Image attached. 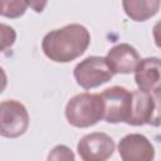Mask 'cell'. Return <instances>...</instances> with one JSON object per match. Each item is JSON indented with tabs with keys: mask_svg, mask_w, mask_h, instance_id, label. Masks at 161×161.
Wrapping results in <instances>:
<instances>
[{
	"mask_svg": "<svg viewBox=\"0 0 161 161\" xmlns=\"http://www.w3.org/2000/svg\"><path fill=\"white\" fill-rule=\"evenodd\" d=\"M6 86H8V77H6L5 70L0 67V93H3L5 91Z\"/></svg>",
	"mask_w": 161,
	"mask_h": 161,
	"instance_id": "cell-15",
	"label": "cell"
},
{
	"mask_svg": "<svg viewBox=\"0 0 161 161\" xmlns=\"http://www.w3.org/2000/svg\"><path fill=\"white\" fill-rule=\"evenodd\" d=\"M103 104V117L108 123H127L132 103V92L121 86H112L99 93Z\"/></svg>",
	"mask_w": 161,
	"mask_h": 161,
	"instance_id": "cell-3",
	"label": "cell"
},
{
	"mask_svg": "<svg viewBox=\"0 0 161 161\" xmlns=\"http://www.w3.org/2000/svg\"><path fill=\"white\" fill-rule=\"evenodd\" d=\"M116 145L111 136L104 132H92L83 136L77 151L83 161H107L114 152Z\"/></svg>",
	"mask_w": 161,
	"mask_h": 161,
	"instance_id": "cell-7",
	"label": "cell"
},
{
	"mask_svg": "<svg viewBox=\"0 0 161 161\" xmlns=\"http://www.w3.org/2000/svg\"><path fill=\"white\" fill-rule=\"evenodd\" d=\"M158 109H160V93L150 94L141 91H133L127 125L142 126L147 123L157 127L160 125Z\"/></svg>",
	"mask_w": 161,
	"mask_h": 161,
	"instance_id": "cell-6",
	"label": "cell"
},
{
	"mask_svg": "<svg viewBox=\"0 0 161 161\" xmlns=\"http://www.w3.org/2000/svg\"><path fill=\"white\" fill-rule=\"evenodd\" d=\"M122 161H153L155 148L151 141L141 133L126 135L118 143Z\"/></svg>",
	"mask_w": 161,
	"mask_h": 161,
	"instance_id": "cell-8",
	"label": "cell"
},
{
	"mask_svg": "<svg viewBox=\"0 0 161 161\" xmlns=\"http://www.w3.org/2000/svg\"><path fill=\"white\" fill-rule=\"evenodd\" d=\"M29 127V114L25 106L15 99L0 103V136L16 138Z\"/></svg>",
	"mask_w": 161,
	"mask_h": 161,
	"instance_id": "cell-5",
	"label": "cell"
},
{
	"mask_svg": "<svg viewBox=\"0 0 161 161\" xmlns=\"http://www.w3.org/2000/svg\"><path fill=\"white\" fill-rule=\"evenodd\" d=\"M113 74H130L135 72L141 58L136 48L127 43H121L111 48L104 57Z\"/></svg>",
	"mask_w": 161,
	"mask_h": 161,
	"instance_id": "cell-9",
	"label": "cell"
},
{
	"mask_svg": "<svg viewBox=\"0 0 161 161\" xmlns=\"http://www.w3.org/2000/svg\"><path fill=\"white\" fill-rule=\"evenodd\" d=\"M16 40V31L13 26L0 23V53L10 48Z\"/></svg>",
	"mask_w": 161,
	"mask_h": 161,
	"instance_id": "cell-14",
	"label": "cell"
},
{
	"mask_svg": "<svg viewBox=\"0 0 161 161\" xmlns=\"http://www.w3.org/2000/svg\"><path fill=\"white\" fill-rule=\"evenodd\" d=\"M123 10L135 21H145L157 14L160 1H123Z\"/></svg>",
	"mask_w": 161,
	"mask_h": 161,
	"instance_id": "cell-11",
	"label": "cell"
},
{
	"mask_svg": "<svg viewBox=\"0 0 161 161\" xmlns=\"http://www.w3.org/2000/svg\"><path fill=\"white\" fill-rule=\"evenodd\" d=\"M28 9V3L19 0H0V15L16 19L24 15Z\"/></svg>",
	"mask_w": 161,
	"mask_h": 161,
	"instance_id": "cell-12",
	"label": "cell"
},
{
	"mask_svg": "<svg viewBox=\"0 0 161 161\" xmlns=\"http://www.w3.org/2000/svg\"><path fill=\"white\" fill-rule=\"evenodd\" d=\"M135 82L141 92L160 93V59L157 57L141 59L135 69Z\"/></svg>",
	"mask_w": 161,
	"mask_h": 161,
	"instance_id": "cell-10",
	"label": "cell"
},
{
	"mask_svg": "<svg viewBox=\"0 0 161 161\" xmlns=\"http://www.w3.org/2000/svg\"><path fill=\"white\" fill-rule=\"evenodd\" d=\"M74 79L84 89L99 87L114 75L104 57L92 55L80 60L74 68Z\"/></svg>",
	"mask_w": 161,
	"mask_h": 161,
	"instance_id": "cell-4",
	"label": "cell"
},
{
	"mask_svg": "<svg viewBox=\"0 0 161 161\" xmlns=\"http://www.w3.org/2000/svg\"><path fill=\"white\" fill-rule=\"evenodd\" d=\"M47 161H75L73 151L65 145H57L48 153Z\"/></svg>",
	"mask_w": 161,
	"mask_h": 161,
	"instance_id": "cell-13",
	"label": "cell"
},
{
	"mask_svg": "<svg viewBox=\"0 0 161 161\" xmlns=\"http://www.w3.org/2000/svg\"><path fill=\"white\" fill-rule=\"evenodd\" d=\"M65 117L69 125L78 128L94 126L103 117V104L97 93H79L65 106Z\"/></svg>",
	"mask_w": 161,
	"mask_h": 161,
	"instance_id": "cell-2",
	"label": "cell"
},
{
	"mask_svg": "<svg viewBox=\"0 0 161 161\" xmlns=\"http://www.w3.org/2000/svg\"><path fill=\"white\" fill-rule=\"evenodd\" d=\"M45 5H47V3H42V4H40V3H28V6L34 8V10L38 11V13L42 11V9H43Z\"/></svg>",
	"mask_w": 161,
	"mask_h": 161,
	"instance_id": "cell-16",
	"label": "cell"
},
{
	"mask_svg": "<svg viewBox=\"0 0 161 161\" xmlns=\"http://www.w3.org/2000/svg\"><path fill=\"white\" fill-rule=\"evenodd\" d=\"M91 43V34L80 24H69L50 30L42 40V49L47 58L57 63H68L79 58Z\"/></svg>",
	"mask_w": 161,
	"mask_h": 161,
	"instance_id": "cell-1",
	"label": "cell"
}]
</instances>
